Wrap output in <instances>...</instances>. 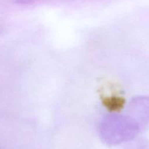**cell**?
<instances>
[{"mask_svg":"<svg viewBox=\"0 0 149 149\" xmlns=\"http://www.w3.org/2000/svg\"><path fill=\"white\" fill-rule=\"evenodd\" d=\"M143 131L139 125L127 115L109 114L99 124V136L109 145L128 143L138 137Z\"/></svg>","mask_w":149,"mask_h":149,"instance_id":"obj_1","label":"cell"},{"mask_svg":"<svg viewBox=\"0 0 149 149\" xmlns=\"http://www.w3.org/2000/svg\"><path fill=\"white\" fill-rule=\"evenodd\" d=\"M127 115L141 127L142 130L149 121V96H136L131 99Z\"/></svg>","mask_w":149,"mask_h":149,"instance_id":"obj_2","label":"cell"},{"mask_svg":"<svg viewBox=\"0 0 149 149\" xmlns=\"http://www.w3.org/2000/svg\"><path fill=\"white\" fill-rule=\"evenodd\" d=\"M124 149H149V140L143 137H136L128 142Z\"/></svg>","mask_w":149,"mask_h":149,"instance_id":"obj_3","label":"cell"},{"mask_svg":"<svg viewBox=\"0 0 149 149\" xmlns=\"http://www.w3.org/2000/svg\"><path fill=\"white\" fill-rule=\"evenodd\" d=\"M39 1V0H17V3L23 4H31V3L36 2V1Z\"/></svg>","mask_w":149,"mask_h":149,"instance_id":"obj_4","label":"cell"}]
</instances>
